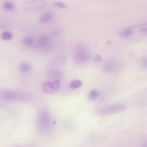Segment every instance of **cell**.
<instances>
[{"label":"cell","mask_w":147,"mask_h":147,"mask_svg":"<svg viewBox=\"0 0 147 147\" xmlns=\"http://www.w3.org/2000/svg\"><path fill=\"white\" fill-rule=\"evenodd\" d=\"M37 124L39 130L42 132L49 131L52 126V118L47 111L42 110L38 113L37 117Z\"/></svg>","instance_id":"obj_1"},{"label":"cell","mask_w":147,"mask_h":147,"mask_svg":"<svg viewBox=\"0 0 147 147\" xmlns=\"http://www.w3.org/2000/svg\"><path fill=\"white\" fill-rule=\"evenodd\" d=\"M125 109L123 104L117 103L98 108L94 111V113L99 116H108L123 111Z\"/></svg>","instance_id":"obj_2"},{"label":"cell","mask_w":147,"mask_h":147,"mask_svg":"<svg viewBox=\"0 0 147 147\" xmlns=\"http://www.w3.org/2000/svg\"><path fill=\"white\" fill-rule=\"evenodd\" d=\"M88 51L84 46L79 45L76 47L74 52L73 59L74 63L80 65L86 63L89 59Z\"/></svg>","instance_id":"obj_3"},{"label":"cell","mask_w":147,"mask_h":147,"mask_svg":"<svg viewBox=\"0 0 147 147\" xmlns=\"http://www.w3.org/2000/svg\"><path fill=\"white\" fill-rule=\"evenodd\" d=\"M1 96L3 99L7 101H24L29 98V96L26 93L11 91L4 92Z\"/></svg>","instance_id":"obj_4"},{"label":"cell","mask_w":147,"mask_h":147,"mask_svg":"<svg viewBox=\"0 0 147 147\" xmlns=\"http://www.w3.org/2000/svg\"><path fill=\"white\" fill-rule=\"evenodd\" d=\"M59 80L54 81H48L43 83L42 89L45 92L52 94L55 92L59 89L60 86Z\"/></svg>","instance_id":"obj_5"},{"label":"cell","mask_w":147,"mask_h":147,"mask_svg":"<svg viewBox=\"0 0 147 147\" xmlns=\"http://www.w3.org/2000/svg\"><path fill=\"white\" fill-rule=\"evenodd\" d=\"M46 3L44 1H28L25 3L24 9L26 11H32L43 7Z\"/></svg>","instance_id":"obj_6"},{"label":"cell","mask_w":147,"mask_h":147,"mask_svg":"<svg viewBox=\"0 0 147 147\" xmlns=\"http://www.w3.org/2000/svg\"><path fill=\"white\" fill-rule=\"evenodd\" d=\"M47 77L51 81H54L59 80L61 76L60 72L58 70L55 69H51L47 72Z\"/></svg>","instance_id":"obj_7"},{"label":"cell","mask_w":147,"mask_h":147,"mask_svg":"<svg viewBox=\"0 0 147 147\" xmlns=\"http://www.w3.org/2000/svg\"><path fill=\"white\" fill-rule=\"evenodd\" d=\"M49 38L46 35H42L40 36L38 38L36 46L39 47H43L46 46L49 43Z\"/></svg>","instance_id":"obj_8"},{"label":"cell","mask_w":147,"mask_h":147,"mask_svg":"<svg viewBox=\"0 0 147 147\" xmlns=\"http://www.w3.org/2000/svg\"><path fill=\"white\" fill-rule=\"evenodd\" d=\"M53 16V14L52 12H46L41 15L39 17V20L40 23H45L51 20Z\"/></svg>","instance_id":"obj_9"},{"label":"cell","mask_w":147,"mask_h":147,"mask_svg":"<svg viewBox=\"0 0 147 147\" xmlns=\"http://www.w3.org/2000/svg\"><path fill=\"white\" fill-rule=\"evenodd\" d=\"M35 42L34 38L31 36H27L23 38L22 40L23 45L26 46H32Z\"/></svg>","instance_id":"obj_10"},{"label":"cell","mask_w":147,"mask_h":147,"mask_svg":"<svg viewBox=\"0 0 147 147\" xmlns=\"http://www.w3.org/2000/svg\"><path fill=\"white\" fill-rule=\"evenodd\" d=\"M19 69L21 71L24 73L29 72L30 70L31 67L30 64L28 63L23 62L20 64Z\"/></svg>","instance_id":"obj_11"},{"label":"cell","mask_w":147,"mask_h":147,"mask_svg":"<svg viewBox=\"0 0 147 147\" xmlns=\"http://www.w3.org/2000/svg\"><path fill=\"white\" fill-rule=\"evenodd\" d=\"M134 32L132 27L126 29L120 34L121 36L124 38H127L130 36Z\"/></svg>","instance_id":"obj_12"},{"label":"cell","mask_w":147,"mask_h":147,"mask_svg":"<svg viewBox=\"0 0 147 147\" xmlns=\"http://www.w3.org/2000/svg\"><path fill=\"white\" fill-rule=\"evenodd\" d=\"M1 36L2 38L4 40H8L12 38L13 35L12 33L9 31H5L1 34Z\"/></svg>","instance_id":"obj_13"},{"label":"cell","mask_w":147,"mask_h":147,"mask_svg":"<svg viewBox=\"0 0 147 147\" xmlns=\"http://www.w3.org/2000/svg\"><path fill=\"white\" fill-rule=\"evenodd\" d=\"M98 95L99 92L97 90H93L89 92L88 97L90 100H95L98 98Z\"/></svg>","instance_id":"obj_14"},{"label":"cell","mask_w":147,"mask_h":147,"mask_svg":"<svg viewBox=\"0 0 147 147\" xmlns=\"http://www.w3.org/2000/svg\"><path fill=\"white\" fill-rule=\"evenodd\" d=\"M14 5L12 2L7 1L4 2L3 4V7L4 9L7 10H11L13 9L14 7Z\"/></svg>","instance_id":"obj_15"},{"label":"cell","mask_w":147,"mask_h":147,"mask_svg":"<svg viewBox=\"0 0 147 147\" xmlns=\"http://www.w3.org/2000/svg\"><path fill=\"white\" fill-rule=\"evenodd\" d=\"M81 82L78 80L73 81L70 84V87L72 89H76L82 86Z\"/></svg>","instance_id":"obj_16"},{"label":"cell","mask_w":147,"mask_h":147,"mask_svg":"<svg viewBox=\"0 0 147 147\" xmlns=\"http://www.w3.org/2000/svg\"><path fill=\"white\" fill-rule=\"evenodd\" d=\"M138 29L142 32L147 31V22L143 23L138 26Z\"/></svg>","instance_id":"obj_17"},{"label":"cell","mask_w":147,"mask_h":147,"mask_svg":"<svg viewBox=\"0 0 147 147\" xmlns=\"http://www.w3.org/2000/svg\"><path fill=\"white\" fill-rule=\"evenodd\" d=\"M54 4L56 6L62 8H65L66 6L65 4L60 2H56L54 3Z\"/></svg>","instance_id":"obj_18"},{"label":"cell","mask_w":147,"mask_h":147,"mask_svg":"<svg viewBox=\"0 0 147 147\" xmlns=\"http://www.w3.org/2000/svg\"><path fill=\"white\" fill-rule=\"evenodd\" d=\"M142 65L144 68L147 69V58H145L142 60Z\"/></svg>","instance_id":"obj_19"},{"label":"cell","mask_w":147,"mask_h":147,"mask_svg":"<svg viewBox=\"0 0 147 147\" xmlns=\"http://www.w3.org/2000/svg\"><path fill=\"white\" fill-rule=\"evenodd\" d=\"M101 59V58L100 56L98 55L95 57V60L96 61H100Z\"/></svg>","instance_id":"obj_20"},{"label":"cell","mask_w":147,"mask_h":147,"mask_svg":"<svg viewBox=\"0 0 147 147\" xmlns=\"http://www.w3.org/2000/svg\"><path fill=\"white\" fill-rule=\"evenodd\" d=\"M142 147H147V141L144 142L143 144Z\"/></svg>","instance_id":"obj_21"}]
</instances>
